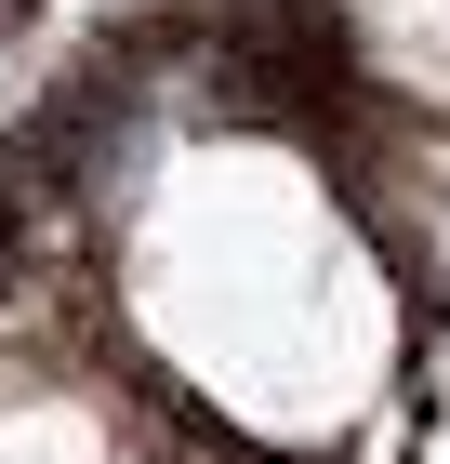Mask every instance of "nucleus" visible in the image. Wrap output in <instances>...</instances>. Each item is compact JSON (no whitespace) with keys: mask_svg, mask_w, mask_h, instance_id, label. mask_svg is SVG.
Masks as SVG:
<instances>
[{"mask_svg":"<svg viewBox=\"0 0 450 464\" xmlns=\"http://www.w3.org/2000/svg\"><path fill=\"white\" fill-rule=\"evenodd\" d=\"M27 14H40V0H0V40H14V27H27Z\"/></svg>","mask_w":450,"mask_h":464,"instance_id":"1","label":"nucleus"}]
</instances>
